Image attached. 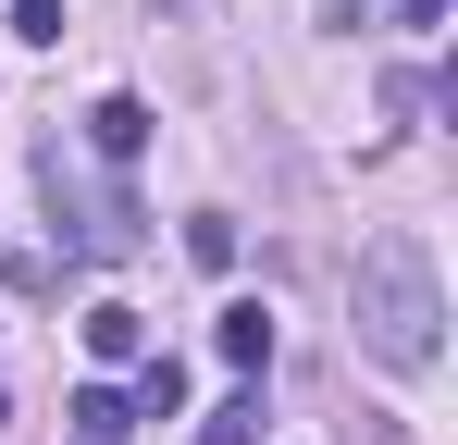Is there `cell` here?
<instances>
[{"mask_svg":"<svg viewBox=\"0 0 458 445\" xmlns=\"http://www.w3.org/2000/svg\"><path fill=\"white\" fill-rule=\"evenodd\" d=\"M347 322H360V347L384 371H421L446 359V285H434V248L421 235H372L360 248V273H347Z\"/></svg>","mask_w":458,"mask_h":445,"instance_id":"6da1fadb","label":"cell"},{"mask_svg":"<svg viewBox=\"0 0 458 445\" xmlns=\"http://www.w3.org/2000/svg\"><path fill=\"white\" fill-rule=\"evenodd\" d=\"M38 198H50V222H63L75 260H124V248H137V211H124L112 186H87V161L63 137H38Z\"/></svg>","mask_w":458,"mask_h":445,"instance_id":"7a4b0ae2","label":"cell"},{"mask_svg":"<svg viewBox=\"0 0 458 445\" xmlns=\"http://www.w3.org/2000/svg\"><path fill=\"white\" fill-rule=\"evenodd\" d=\"M75 334H87V359H99V371H137V359H149V322H137L124 297H99V309H87Z\"/></svg>","mask_w":458,"mask_h":445,"instance_id":"3957f363","label":"cell"},{"mask_svg":"<svg viewBox=\"0 0 458 445\" xmlns=\"http://www.w3.org/2000/svg\"><path fill=\"white\" fill-rule=\"evenodd\" d=\"M211 347H224V371H273V309H260V297H235L224 322H211Z\"/></svg>","mask_w":458,"mask_h":445,"instance_id":"277c9868","label":"cell"},{"mask_svg":"<svg viewBox=\"0 0 458 445\" xmlns=\"http://www.w3.org/2000/svg\"><path fill=\"white\" fill-rule=\"evenodd\" d=\"M149 99H99V112H87V148H99V161H137V148H149Z\"/></svg>","mask_w":458,"mask_h":445,"instance_id":"5b68a950","label":"cell"},{"mask_svg":"<svg viewBox=\"0 0 458 445\" xmlns=\"http://www.w3.org/2000/svg\"><path fill=\"white\" fill-rule=\"evenodd\" d=\"M75 433H87V445H124V433H137L124 383H75Z\"/></svg>","mask_w":458,"mask_h":445,"instance_id":"8992f818","label":"cell"},{"mask_svg":"<svg viewBox=\"0 0 458 445\" xmlns=\"http://www.w3.org/2000/svg\"><path fill=\"white\" fill-rule=\"evenodd\" d=\"M124 408H137V421H174V408H186V371H174V359H137Z\"/></svg>","mask_w":458,"mask_h":445,"instance_id":"52a82bcc","label":"cell"},{"mask_svg":"<svg viewBox=\"0 0 458 445\" xmlns=\"http://www.w3.org/2000/svg\"><path fill=\"white\" fill-rule=\"evenodd\" d=\"M186 260L199 273H235V211H186Z\"/></svg>","mask_w":458,"mask_h":445,"instance_id":"ba28073f","label":"cell"},{"mask_svg":"<svg viewBox=\"0 0 458 445\" xmlns=\"http://www.w3.org/2000/svg\"><path fill=\"white\" fill-rule=\"evenodd\" d=\"M13 38L25 50H63V0H13Z\"/></svg>","mask_w":458,"mask_h":445,"instance_id":"9c48e42d","label":"cell"},{"mask_svg":"<svg viewBox=\"0 0 458 445\" xmlns=\"http://www.w3.org/2000/svg\"><path fill=\"white\" fill-rule=\"evenodd\" d=\"M199 445H260V396H235V408H211V433Z\"/></svg>","mask_w":458,"mask_h":445,"instance_id":"30bf717a","label":"cell"},{"mask_svg":"<svg viewBox=\"0 0 458 445\" xmlns=\"http://www.w3.org/2000/svg\"><path fill=\"white\" fill-rule=\"evenodd\" d=\"M396 25H421V38H434V25H446V0H396Z\"/></svg>","mask_w":458,"mask_h":445,"instance_id":"8fae6325","label":"cell"},{"mask_svg":"<svg viewBox=\"0 0 458 445\" xmlns=\"http://www.w3.org/2000/svg\"><path fill=\"white\" fill-rule=\"evenodd\" d=\"M322 25H360V0H322Z\"/></svg>","mask_w":458,"mask_h":445,"instance_id":"7c38bea8","label":"cell"},{"mask_svg":"<svg viewBox=\"0 0 458 445\" xmlns=\"http://www.w3.org/2000/svg\"><path fill=\"white\" fill-rule=\"evenodd\" d=\"M0 408H13V396H0Z\"/></svg>","mask_w":458,"mask_h":445,"instance_id":"4fadbf2b","label":"cell"}]
</instances>
